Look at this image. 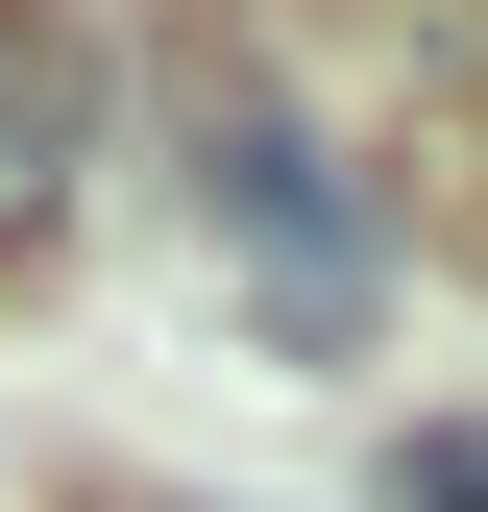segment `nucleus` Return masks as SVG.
Masks as SVG:
<instances>
[{"label":"nucleus","instance_id":"obj_1","mask_svg":"<svg viewBox=\"0 0 488 512\" xmlns=\"http://www.w3.org/2000/svg\"><path fill=\"white\" fill-rule=\"evenodd\" d=\"M196 220H220V269H244L269 342H366V317H391V220H366V171L293 147L269 98H196Z\"/></svg>","mask_w":488,"mask_h":512},{"label":"nucleus","instance_id":"obj_2","mask_svg":"<svg viewBox=\"0 0 488 512\" xmlns=\"http://www.w3.org/2000/svg\"><path fill=\"white\" fill-rule=\"evenodd\" d=\"M74 196H98V49L0 0V269H49V244H74Z\"/></svg>","mask_w":488,"mask_h":512},{"label":"nucleus","instance_id":"obj_3","mask_svg":"<svg viewBox=\"0 0 488 512\" xmlns=\"http://www.w3.org/2000/svg\"><path fill=\"white\" fill-rule=\"evenodd\" d=\"M391 512H488V415H440V439H415V464H391Z\"/></svg>","mask_w":488,"mask_h":512}]
</instances>
